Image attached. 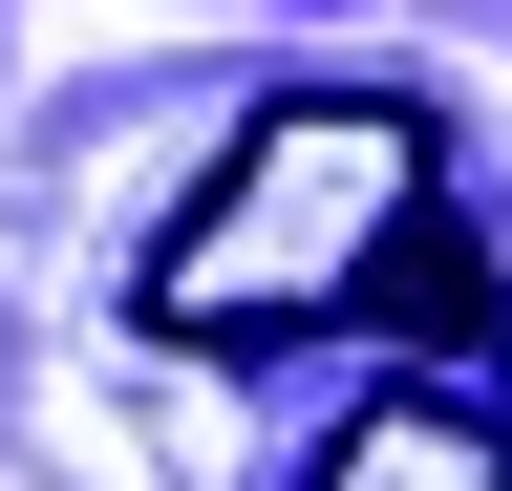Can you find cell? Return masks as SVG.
Returning <instances> with one entry per match:
<instances>
[{"instance_id":"6da1fadb","label":"cell","mask_w":512,"mask_h":491,"mask_svg":"<svg viewBox=\"0 0 512 491\" xmlns=\"http://www.w3.org/2000/svg\"><path fill=\"white\" fill-rule=\"evenodd\" d=\"M128 321L150 342H320V321H491L470 235H448V171H427V107L384 86H299L256 107V129L214 150V193H192L150 235V278H128Z\"/></svg>"},{"instance_id":"7a4b0ae2","label":"cell","mask_w":512,"mask_h":491,"mask_svg":"<svg viewBox=\"0 0 512 491\" xmlns=\"http://www.w3.org/2000/svg\"><path fill=\"white\" fill-rule=\"evenodd\" d=\"M299 491H512V427H491V406H448V385H384Z\"/></svg>"}]
</instances>
